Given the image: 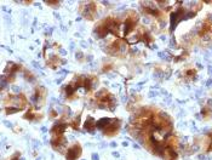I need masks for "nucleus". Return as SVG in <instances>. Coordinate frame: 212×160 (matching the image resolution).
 <instances>
[{"label": "nucleus", "instance_id": "f257e3e1", "mask_svg": "<svg viewBox=\"0 0 212 160\" xmlns=\"http://www.w3.org/2000/svg\"><path fill=\"white\" fill-rule=\"evenodd\" d=\"M80 14L85 18L92 20L95 14H96V4L95 3H84V5L80 6Z\"/></svg>", "mask_w": 212, "mask_h": 160}, {"label": "nucleus", "instance_id": "f03ea898", "mask_svg": "<svg viewBox=\"0 0 212 160\" xmlns=\"http://www.w3.org/2000/svg\"><path fill=\"white\" fill-rule=\"evenodd\" d=\"M51 146L53 149H56V152L63 153V150L66 149L67 146V139L63 137V135L61 136H53L51 139Z\"/></svg>", "mask_w": 212, "mask_h": 160}, {"label": "nucleus", "instance_id": "7ed1b4c3", "mask_svg": "<svg viewBox=\"0 0 212 160\" xmlns=\"http://www.w3.org/2000/svg\"><path fill=\"white\" fill-rule=\"evenodd\" d=\"M120 120L119 119H113L112 120V123L105 127L102 132L105 135V136H108V137H112V136H114V135H117L118 132H119V130H120Z\"/></svg>", "mask_w": 212, "mask_h": 160}, {"label": "nucleus", "instance_id": "20e7f679", "mask_svg": "<svg viewBox=\"0 0 212 160\" xmlns=\"http://www.w3.org/2000/svg\"><path fill=\"white\" fill-rule=\"evenodd\" d=\"M81 155V147L79 143H74L66 153V159L67 160H76Z\"/></svg>", "mask_w": 212, "mask_h": 160}, {"label": "nucleus", "instance_id": "39448f33", "mask_svg": "<svg viewBox=\"0 0 212 160\" xmlns=\"http://www.w3.org/2000/svg\"><path fill=\"white\" fill-rule=\"evenodd\" d=\"M67 127H68V125H67L66 123L58 121V123H56V124L53 125V127L51 129V133H52L53 136H61V135L64 133V131L67 130Z\"/></svg>", "mask_w": 212, "mask_h": 160}, {"label": "nucleus", "instance_id": "423d86ee", "mask_svg": "<svg viewBox=\"0 0 212 160\" xmlns=\"http://www.w3.org/2000/svg\"><path fill=\"white\" fill-rule=\"evenodd\" d=\"M97 127V121H95L91 117H87V119L84 121V129L87 131V132H93L95 129Z\"/></svg>", "mask_w": 212, "mask_h": 160}, {"label": "nucleus", "instance_id": "0eeeda50", "mask_svg": "<svg viewBox=\"0 0 212 160\" xmlns=\"http://www.w3.org/2000/svg\"><path fill=\"white\" fill-rule=\"evenodd\" d=\"M24 119H28V120H32V121H35L38 119V114L33 110H28L26 114H24Z\"/></svg>", "mask_w": 212, "mask_h": 160}, {"label": "nucleus", "instance_id": "6e6552de", "mask_svg": "<svg viewBox=\"0 0 212 160\" xmlns=\"http://www.w3.org/2000/svg\"><path fill=\"white\" fill-rule=\"evenodd\" d=\"M24 76H26L27 80H29V82H34V80H35V76H34L31 72H26V73H24Z\"/></svg>", "mask_w": 212, "mask_h": 160}, {"label": "nucleus", "instance_id": "1a4fd4ad", "mask_svg": "<svg viewBox=\"0 0 212 160\" xmlns=\"http://www.w3.org/2000/svg\"><path fill=\"white\" fill-rule=\"evenodd\" d=\"M75 58H76V59H79V61H82V58H84V55H82V52L78 51V52L75 53Z\"/></svg>", "mask_w": 212, "mask_h": 160}, {"label": "nucleus", "instance_id": "9d476101", "mask_svg": "<svg viewBox=\"0 0 212 160\" xmlns=\"http://www.w3.org/2000/svg\"><path fill=\"white\" fill-rule=\"evenodd\" d=\"M18 158H20V153H16V154H15V155H14V156H12L10 160H18Z\"/></svg>", "mask_w": 212, "mask_h": 160}, {"label": "nucleus", "instance_id": "9b49d317", "mask_svg": "<svg viewBox=\"0 0 212 160\" xmlns=\"http://www.w3.org/2000/svg\"><path fill=\"white\" fill-rule=\"evenodd\" d=\"M92 159H93V160H98L99 158H98V155H97V154H95V153H93V154H92Z\"/></svg>", "mask_w": 212, "mask_h": 160}]
</instances>
